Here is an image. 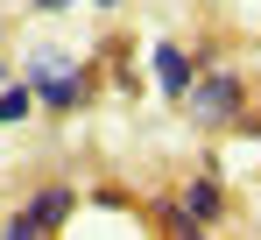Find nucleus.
I'll use <instances>...</instances> for the list:
<instances>
[{"instance_id": "nucleus-1", "label": "nucleus", "mask_w": 261, "mask_h": 240, "mask_svg": "<svg viewBox=\"0 0 261 240\" xmlns=\"http://www.w3.org/2000/svg\"><path fill=\"white\" fill-rule=\"evenodd\" d=\"M21 78H29V92H36V106H49V113H78V106L92 99V71H78L64 50H36Z\"/></svg>"}, {"instance_id": "nucleus-2", "label": "nucleus", "mask_w": 261, "mask_h": 240, "mask_svg": "<svg viewBox=\"0 0 261 240\" xmlns=\"http://www.w3.org/2000/svg\"><path fill=\"white\" fill-rule=\"evenodd\" d=\"M184 106H191V120H198V127H233V120L247 113V78L219 64V71H205V78H191Z\"/></svg>"}, {"instance_id": "nucleus-3", "label": "nucleus", "mask_w": 261, "mask_h": 240, "mask_svg": "<svg viewBox=\"0 0 261 240\" xmlns=\"http://www.w3.org/2000/svg\"><path fill=\"white\" fill-rule=\"evenodd\" d=\"M71 212H78V191H71V184H43L36 198L7 219V240H49V233L71 226Z\"/></svg>"}, {"instance_id": "nucleus-4", "label": "nucleus", "mask_w": 261, "mask_h": 240, "mask_svg": "<svg viewBox=\"0 0 261 240\" xmlns=\"http://www.w3.org/2000/svg\"><path fill=\"white\" fill-rule=\"evenodd\" d=\"M148 78H155V92H163V99H184V92H191V78H198V57H191V50H184V42H148Z\"/></svg>"}, {"instance_id": "nucleus-5", "label": "nucleus", "mask_w": 261, "mask_h": 240, "mask_svg": "<svg viewBox=\"0 0 261 240\" xmlns=\"http://www.w3.org/2000/svg\"><path fill=\"white\" fill-rule=\"evenodd\" d=\"M176 205H184V212H191L198 226H219V219H226V191H219V162H205V177H191Z\"/></svg>"}, {"instance_id": "nucleus-6", "label": "nucleus", "mask_w": 261, "mask_h": 240, "mask_svg": "<svg viewBox=\"0 0 261 240\" xmlns=\"http://www.w3.org/2000/svg\"><path fill=\"white\" fill-rule=\"evenodd\" d=\"M36 113V92H29V78H0V127H14V120Z\"/></svg>"}, {"instance_id": "nucleus-7", "label": "nucleus", "mask_w": 261, "mask_h": 240, "mask_svg": "<svg viewBox=\"0 0 261 240\" xmlns=\"http://www.w3.org/2000/svg\"><path fill=\"white\" fill-rule=\"evenodd\" d=\"M163 233H176V240H198L205 226H198V219H191L184 205H163Z\"/></svg>"}, {"instance_id": "nucleus-8", "label": "nucleus", "mask_w": 261, "mask_h": 240, "mask_svg": "<svg viewBox=\"0 0 261 240\" xmlns=\"http://www.w3.org/2000/svg\"><path fill=\"white\" fill-rule=\"evenodd\" d=\"M29 7H36V14H64L71 0H29Z\"/></svg>"}, {"instance_id": "nucleus-9", "label": "nucleus", "mask_w": 261, "mask_h": 240, "mask_svg": "<svg viewBox=\"0 0 261 240\" xmlns=\"http://www.w3.org/2000/svg\"><path fill=\"white\" fill-rule=\"evenodd\" d=\"M92 7H106V14H120V0H92Z\"/></svg>"}, {"instance_id": "nucleus-10", "label": "nucleus", "mask_w": 261, "mask_h": 240, "mask_svg": "<svg viewBox=\"0 0 261 240\" xmlns=\"http://www.w3.org/2000/svg\"><path fill=\"white\" fill-rule=\"evenodd\" d=\"M0 78H7V71H0Z\"/></svg>"}]
</instances>
